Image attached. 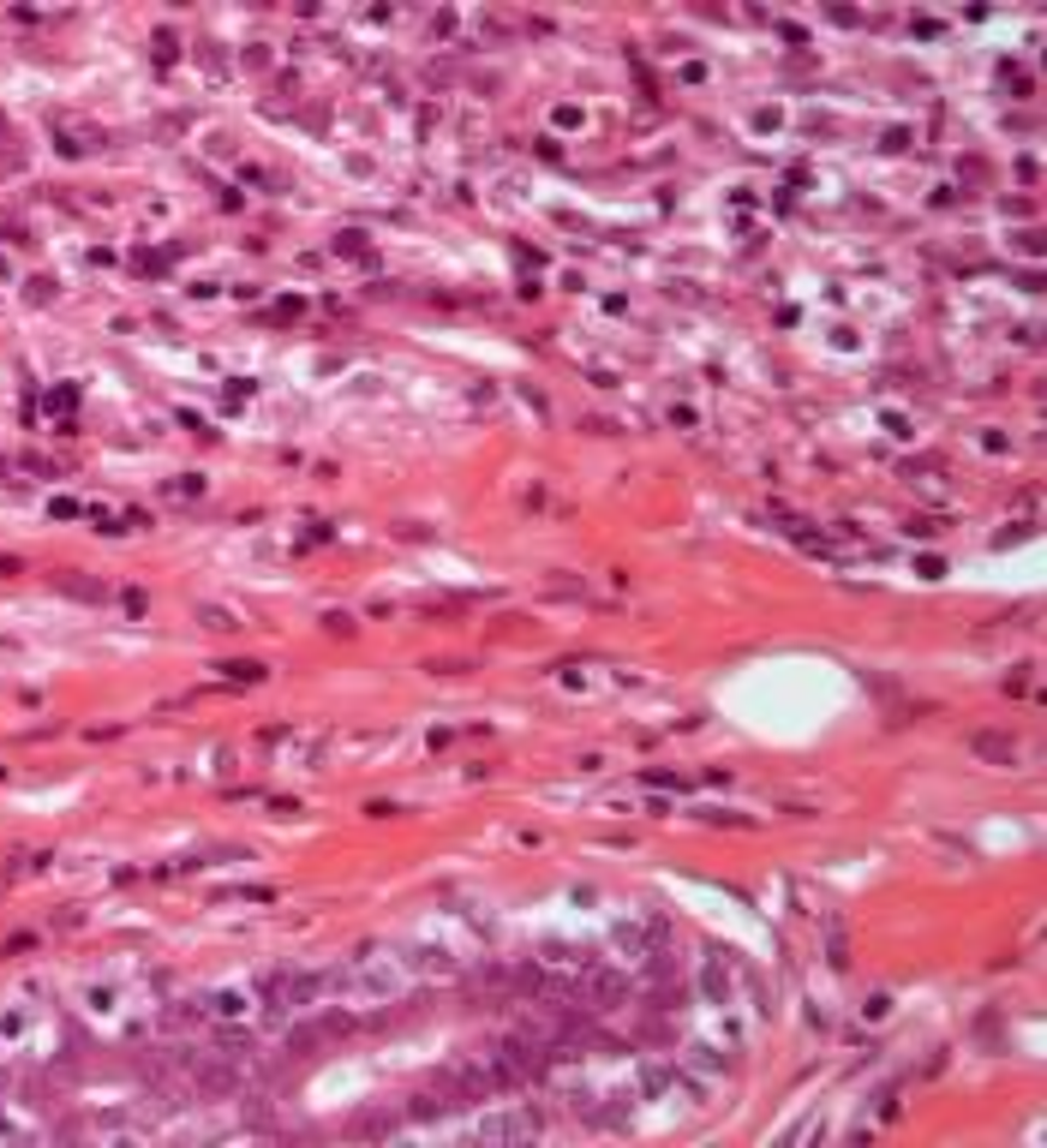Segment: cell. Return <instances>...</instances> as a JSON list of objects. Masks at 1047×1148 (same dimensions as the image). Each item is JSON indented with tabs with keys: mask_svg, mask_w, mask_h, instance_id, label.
Returning a JSON list of instances; mask_svg holds the SVG:
<instances>
[{
	"mask_svg": "<svg viewBox=\"0 0 1047 1148\" xmlns=\"http://www.w3.org/2000/svg\"><path fill=\"white\" fill-rule=\"evenodd\" d=\"M545 1131V1119L527 1107V1101H515L509 1113H485L479 1125H473V1137H485V1143H509V1137H539Z\"/></svg>",
	"mask_w": 1047,
	"mask_h": 1148,
	"instance_id": "1",
	"label": "cell"
},
{
	"mask_svg": "<svg viewBox=\"0 0 1047 1148\" xmlns=\"http://www.w3.org/2000/svg\"><path fill=\"white\" fill-rule=\"evenodd\" d=\"M970 748H976L982 760H994V766H1012V760H1018V742H1012V736H976Z\"/></svg>",
	"mask_w": 1047,
	"mask_h": 1148,
	"instance_id": "2",
	"label": "cell"
}]
</instances>
